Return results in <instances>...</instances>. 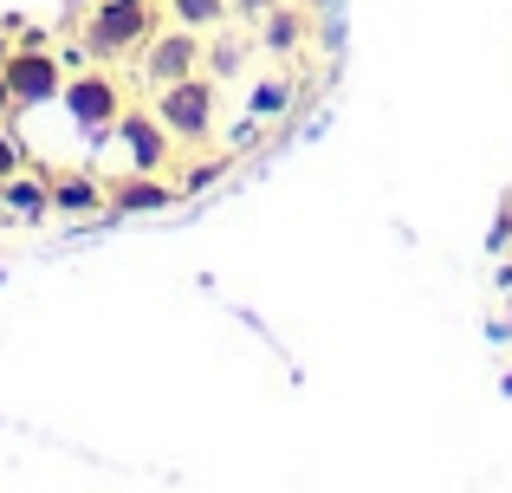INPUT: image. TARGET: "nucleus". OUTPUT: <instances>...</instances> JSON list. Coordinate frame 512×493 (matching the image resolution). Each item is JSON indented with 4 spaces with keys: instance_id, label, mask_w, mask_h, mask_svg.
<instances>
[{
    "instance_id": "f257e3e1",
    "label": "nucleus",
    "mask_w": 512,
    "mask_h": 493,
    "mask_svg": "<svg viewBox=\"0 0 512 493\" xmlns=\"http://www.w3.org/2000/svg\"><path fill=\"white\" fill-rule=\"evenodd\" d=\"M150 111L169 124L175 143H208L214 124H221V78L195 72V78H175V85H156Z\"/></svg>"
},
{
    "instance_id": "f03ea898",
    "label": "nucleus",
    "mask_w": 512,
    "mask_h": 493,
    "mask_svg": "<svg viewBox=\"0 0 512 493\" xmlns=\"http://www.w3.org/2000/svg\"><path fill=\"white\" fill-rule=\"evenodd\" d=\"M150 33H156V20H150V0H91V13H85V52L98 65H117V59H130V52H143L150 46Z\"/></svg>"
},
{
    "instance_id": "7ed1b4c3",
    "label": "nucleus",
    "mask_w": 512,
    "mask_h": 493,
    "mask_svg": "<svg viewBox=\"0 0 512 493\" xmlns=\"http://www.w3.org/2000/svg\"><path fill=\"white\" fill-rule=\"evenodd\" d=\"M208 33H195V26H169V33H150V46H143V78L156 85H175V78H195L208 72V46H201Z\"/></svg>"
},
{
    "instance_id": "20e7f679",
    "label": "nucleus",
    "mask_w": 512,
    "mask_h": 493,
    "mask_svg": "<svg viewBox=\"0 0 512 493\" xmlns=\"http://www.w3.org/2000/svg\"><path fill=\"white\" fill-rule=\"evenodd\" d=\"M65 111H72L85 130H117V117L130 111V104H124V78L104 72V65L65 78Z\"/></svg>"
},
{
    "instance_id": "39448f33",
    "label": "nucleus",
    "mask_w": 512,
    "mask_h": 493,
    "mask_svg": "<svg viewBox=\"0 0 512 493\" xmlns=\"http://www.w3.org/2000/svg\"><path fill=\"white\" fill-rule=\"evenodd\" d=\"M0 72H7V91L13 104H46V98H65V72H59V52L52 46H13L7 59H0Z\"/></svg>"
},
{
    "instance_id": "423d86ee",
    "label": "nucleus",
    "mask_w": 512,
    "mask_h": 493,
    "mask_svg": "<svg viewBox=\"0 0 512 493\" xmlns=\"http://www.w3.org/2000/svg\"><path fill=\"white\" fill-rule=\"evenodd\" d=\"M104 195H111V215H156V208L182 202V182H169L163 169H124L104 182Z\"/></svg>"
},
{
    "instance_id": "0eeeda50",
    "label": "nucleus",
    "mask_w": 512,
    "mask_h": 493,
    "mask_svg": "<svg viewBox=\"0 0 512 493\" xmlns=\"http://www.w3.org/2000/svg\"><path fill=\"white\" fill-rule=\"evenodd\" d=\"M52 215L59 221H98L104 208H111V195H104L98 176H85V169H52Z\"/></svg>"
},
{
    "instance_id": "6e6552de",
    "label": "nucleus",
    "mask_w": 512,
    "mask_h": 493,
    "mask_svg": "<svg viewBox=\"0 0 512 493\" xmlns=\"http://www.w3.org/2000/svg\"><path fill=\"white\" fill-rule=\"evenodd\" d=\"M117 137L130 150V169H163L169 163V124L156 111H124L117 117Z\"/></svg>"
},
{
    "instance_id": "1a4fd4ad",
    "label": "nucleus",
    "mask_w": 512,
    "mask_h": 493,
    "mask_svg": "<svg viewBox=\"0 0 512 493\" xmlns=\"http://www.w3.org/2000/svg\"><path fill=\"white\" fill-rule=\"evenodd\" d=\"M0 215H7V221H26V228H33V221H46L52 215V182L13 169V176L0 182Z\"/></svg>"
},
{
    "instance_id": "9d476101",
    "label": "nucleus",
    "mask_w": 512,
    "mask_h": 493,
    "mask_svg": "<svg viewBox=\"0 0 512 493\" xmlns=\"http://www.w3.org/2000/svg\"><path fill=\"white\" fill-rule=\"evenodd\" d=\"M299 46H305V13H299V7H266V13H260V52L292 59Z\"/></svg>"
},
{
    "instance_id": "9b49d317",
    "label": "nucleus",
    "mask_w": 512,
    "mask_h": 493,
    "mask_svg": "<svg viewBox=\"0 0 512 493\" xmlns=\"http://www.w3.org/2000/svg\"><path fill=\"white\" fill-rule=\"evenodd\" d=\"M175 26H195V33H221L227 13H234V0H163Z\"/></svg>"
},
{
    "instance_id": "f8f14e48",
    "label": "nucleus",
    "mask_w": 512,
    "mask_h": 493,
    "mask_svg": "<svg viewBox=\"0 0 512 493\" xmlns=\"http://www.w3.org/2000/svg\"><path fill=\"white\" fill-rule=\"evenodd\" d=\"M247 111L260 117V124L286 117L292 111V78H260V85H253V98H247Z\"/></svg>"
},
{
    "instance_id": "ddd939ff",
    "label": "nucleus",
    "mask_w": 512,
    "mask_h": 493,
    "mask_svg": "<svg viewBox=\"0 0 512 493\" xmlns=\"http://www.w3.org/2000/svg\"><path fill=\"white\" fill-rule=\"evenodd\" d=\"M13 169H26V143H20V130H13V124H0V182H7Z\"/></svg>"
},
{
    "instance_id": "4468645a",
    "label": "nucleus",
    "mask_w": 512,
    "mask_h": 493,
    "mask_svg": "<svg viewBox=\"0 0 512 493\" xmlns=\"http://www.w3.org/2000/svg\"><path fill=\"white\" fill-rule=\"evenodd\" d=\"M240 59H247V46H221V52H214V46H208V72H214V78H227V72H240Z\"/></svg>"
},
{
    "instance_id": "2eb2a0df",
    "label": "nucleus",
    "mask_w": 512,
    "mask_h": 493,
    "mask_svg": "<svg viewBox=\"0 0 512 493\" xmlns=\"http://www.w3.org/2000/svg\"><path fill=\"white\" fill-rule=\"evenodd\" d=\"M13 111H20V104H13V91H7V72H0V124H7Z\"/></svg>"
}]
</instances>
